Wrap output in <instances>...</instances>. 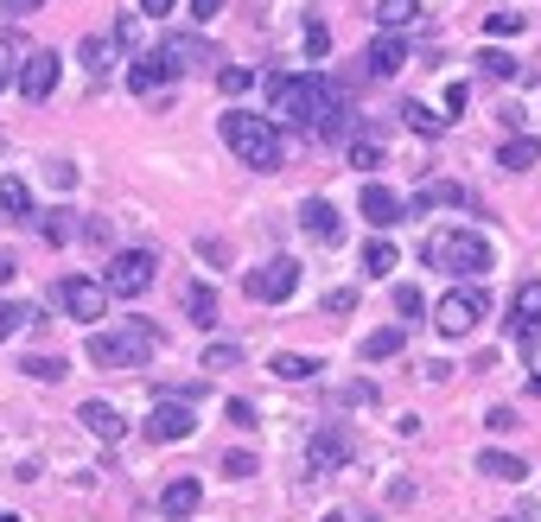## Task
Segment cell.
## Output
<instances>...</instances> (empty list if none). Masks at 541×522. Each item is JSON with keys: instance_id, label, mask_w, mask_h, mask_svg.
<instances>
[{"instance_id": "680465c9", "label": "cell", "mask_w": 541, "mask_h": 522, "mask_svg": "<svg viewBox=\"0 0 541 522\" xmlns=\"http://www.w3.org/2000/svg\"><path fill=\"white\" fill-rule=\"evenodd\" d=\"M529 395H541V376H529Z\"/></svg>"}, {"instance_id": "8992f818", "label": "cell", "mask_w": 541, "mask_h": 522, "mask_svg": "<svg viewBox=\"0 0 541 522\" xmlns=\"http://www.w3.org/2000/svg\"><path fill=\"white\" fill-rule=\"evenodd\" d=\"M242 293H249V300H261V306H281V300H293V293H300V261H287V255L261 261V268H249V274H242Z\"/></svg>"}, {"instance_id": "681fc988", "label": "cell", "mask_w": 541, "mask_h": 522, "mask_svg": "<svg viewBox=\"0 0 541 522\" xmlns=\"http://www.w3.org/2000/svg\"><path fill=\"white\" fill-rule=\"evenodd\" d=\"M465 96H471V90H465V83H446V109H440V115L452 121V115H459V109H465Z\"/></svg>"}, {"instance_id": "ba28073f", "label": "cell", "mask_w": 541, "mask_h": 522, "mask_svg": "<svg viewBox=\"0 0 541 522\" xmlns=\"http://www.w3.org/2000/svg\"><path fill=\"white\" fill-rule=\"evenodd\" d=\"M357 459V433L351 427H319L306 446V478H325V472H344Z\"/></svg>"}, {"instance_id": "9f6ffc18", "label": "cell", "mask_w": 541, "mask_h": 522, "mask_svg": "<svg viewBox=\"0 0 541 522\" xmlns=\"http://www.w3.org/2000/svg\"><path fill=\"white\" fill-rule=\"evenodd\" d=\"M13 274H20V261H13L7 249H0V287H7V281H13Z\"/></svg>"}, {"instance_id": "8fae6325", "label": "cell", "mask_w": 541, "mask_h": 522, "mask_svg": "<svg viewBox=\"0 0 541 522\" xmlns=\"http://www.w3.org/2000/svg\"><path fill=\"white\" fill-rule=\"evenodd\" d=\"M160 58H166V77H185V71H198V64H217V45L198 39V32H172L160 45Z\"/></svg>"}, {"instance_id": "e0dca14e", "label": "cell", "mask_w": 541, "mask_h": 522, "mask_svg": "<svg viewBox=\"0 0 541 522\" xmlns=\"http://www.w3.org/2000/svg\"><path fill=\"white\" fill-rule=\"evenodd\" d=\"M77 421L90 427L102 446H115L121 433H128V421H121V408H115V402H83V408H77Z\"/></svg>"}, {"instance_id": "f907efd6", "label": "cell", "mask_w": 541, "mask_h": 522, "mask_svg": "<svg viewBox=\"0 0 541 522\" xmlns=\"http://www.w3.org/2000/svg\"><path fill=\"white\" fill-rule=\"evenodd\" d=\"M230 421H236V427H255V402H242V395H236V402H230Z\"/></svg>"}, {"instance_id": "4fadbf2b", "label": "cell", "mask_w": 541, "mask_h": 522, "mask_svg": "<svg viewBox=\"0 0 541 522\" xmlns=\"http://www.w3.org/2000/svg\"><path fill=\"white\" fill-rule=\"evenodd\" d=\"M516 344H522V357H535V344H541V281L516 287Z\"/></svg>"}, {"instance_id": "83f0119b", "label": "cell", "mask_w": 541, "mask_h": 522, "mask_svg": "<svg viewBox=\"0 0 541 522\" xmlns=\"http://www.w3.org/2000/svg\"><path fill=\"white\" fill-rule=\"evenodd\" d=\"M471 64H478L484 77H497V83H516V77H522V58H510V51H497V45H484Z\"/></svg>"}, {"instance_id": "f35d334b", "label": "cell", "mask_w": 541, "mask_h": 522, "mask_svg": "<svg viewBox=\"0 0 541 522\" xmlns=\"http://www.w3.org/2000/svg\"><path fill=\"white\" fill-rule=\"evenodd\" d=\"M242 363V344H211V351H204V370H236Z\"/></svg>"}, {"instance_id": "7dc6e473", "label": "cell", "mask_w": 541, "mask_h": 522, "mask_svg": "<svg viewBox=\"0 0 541 522\" xmlns=\"http://www.w3.org/2000/svg\"><path fill=\"white\" fill-rule=\"evenodd\" d=\"M198 255H204V261H217V268L230 261V249H223V236H198Z\"/></svg>"}, {"instance_id": "6125c7cd", "label": "cell", "mask_w": 541, "mask_h": 522, "mask_svg": "<svg viewBox=\"0 0 541 522\" xmlns=\"http://www.w3.org/2000/svg\"><path fill=\"white\" fill-rule=\"evenodd\" d=\"M0 153H7V134H0Z\"/></svg>"}, {"instance_id": "4316f807", "label": "cell", "mask_w": 541, "mask_h": 522, "mask_svg": "<svg viewBox=\"0 0 541 522\" xmlns=\"http://www.w3.org/2000/svg\"><path fill=\"white\" fill-rule=\"evenodd\" d=\"M39 236L64 249V242H77V236H83V223H77V211H64V204H58V211H45V217H39Z\"/></svg>"}, {"instance_id": "2e32d148", "label": "cell", "mask_w": 541, "mask_h": 522, "mask_svg": "<svg viewBox=\"0 0 541 522\" xmlns=\"http://www.w3.org/2000/svg\"><path fill=\"white\" fill-rule=\"evenodd\" d=\"M363 58H370L376 77H395V71H408V39H401V32H376Z\"/></svg>"}, {"instance_id": "ac0fdd59", "label": "cell", "mask_w": 541, "mask_h": 522, "mask_svg": "<svg viewBox=\"0 0 541 522\" xmlns=\"http://www.w3.org/2000/svg\"><path fill=\"white\" fill-rule=\"evenodd\" d=\"M198 503H204V484L198 478H172L166 491H160V510L172 516V522H185V516H198Z\"/></svg>"}, {"instance_id": "ffe728a7", "label": "cell", "mask_w": 541, "mask_h": 522, "mask_svg": "<svg viewBox=\"0 0 541 522\" xmlns=\"http://www.w3.org/2000/svg\"><path fill=\"white\" fill-rule=\"evenodd\" d=\"M179 306H185V319L198 325V332H211L217 325V293L204 287V281H185V293H179Z\"/></svg>"}, {"instance_id": "603a6c76", "label": "cell", "mask_w": 541, "mask_h": 522, "mask_svg": "<svg viewBox=\"0 0 541 522\" xmlns=\"http://www.w3.org/2000/svg\"><path fill=\"white\" fill-rule=\"evenodd\" d=\"M440 204H471V191L452 185V179H421V191H414V211H440Z\"/></svg>"}, {"instance_id": "816d5d0a", "label": "cell", "mask_w": 541, "mask_h": 522, "mask_svg": "<svg viewBox=\"0 0 541 522\" xmlns=\"http://www.w3.org/2000/svg\"><path fill=\"white\" fill-rule=\"evenodd\" d=\"M172 7H179V0H141V20H166Z\"/></svg>"}, {"instance_id": "f6af8a7d", "label": "cell", "mask_w": 541, "mask_h": 522, "mask_svg": "<svg viewBox=\"0 0 541 522\" xmlns=\"http://www.w3.org/2000/svg\"><path fill=\"white\" fill-rule=\"evenodd\" d=\"M223 13V0H191V26H211Z\"/></svg>"}, {"instance_id": "b9f144b4", "label": "cell", "mask_w": 541, "mask_h": 522, "mask_svg": "<svg viewBox=\"0 0 541 522\" xmlns=\"http://www.w3.org/2000/svg\"><path fill=\"white\" fill-rule=\"evenodd\" d=\"M421 306H427V300H421V287H408V281L395 287V312H401V319H421Z\"/></svg>"}, {"instance_id": "4dcf8cb0", "label": "cell", "mask_w": 541, "mask_h": 522, "mask_svg": "<svg viewBox=\"0 0 541 522\" xmlns=\"http://www.w3.org/2000/svg\"><path fill=\"white\" fill-rule=\"evenodd\" d=\"M319 370H325V363L306 357V351H281V357H274V376H281V382H312Z\"/></svg>"}, {"instance_id": "5bb4252c", "label": "cell", "mask_w": 541, "mask_h": 522, "mask_svg": "<svg viewBox=\"0 0 541 522\" xmlns=\"http://www.w3.org/2000/svg\"><path fill=\"white\" fill-rule=\"evenodd\" d=\"M191 427H198V421H191V402H160V408H153L147 414V440H191Z\"/></svg>"}, {"instance_id": "d4e9b609", "label": "cell", "mask_w": 541, "mask_h": 522, "mask_svg": "<svg viewBox=\"0 0 541 522\" xmlns=\"http://www.w3.org/2000/svg\"><path fill=\"white\" fill-rule=\"evenodd\" d=\"M395 268H401V255H395V242H389V236L363 242V274H370V281H389Z\"/></svg>"}, {"instance_id": "44dd1931", "label": "cell", "mask_w": 541, "mask_h": 522, "mask_svg": "<svg viewBox=\"0 0 541 522\" xmlns=\"http://www.w3.org/2000/svg\"><path fill=\"white\" fill-rule=\"evenodd\" d=\"M497 166H503V172H529V166H541V141H535V134H510V141L497 147Z\"/></svg>"}, {"instance_id": "3957f363", "label": "cell", "mask_w": 541, "mask_h": 522, "mask_svg": "<svg viewBox=\"0 0 541 522\" xmlns=\"http://www.w3.org/2000/svg\"><path fill=\"white\" fill-rule=\"evenodd\" d=\"M427 268L440 274H465V281H478V274H491V236L484 230H433L421 242Z\"/></svg>"}, {"instance_id": "7bdbcfd3", "label": "cell", "mask_w": 541, "mask_h": 522, "mask_svg": "<svg viewBox=\"0 0 541 522\" xmlns=\"http://www.w3.org/2000/svg\"><path fill=\"white\" fill-rule=\"evenodd\" d=\"M45 179L58 185V191H71V185H77V166H71V160H45Z\"/></svg>"}, {"instance_id": "9a60e30c", "label": "cell", "mask_w": 541, "mask_h": 522, "mask_svg": "<svg viewBox=\"0 0 541 522\" xmlns=\"http://www.w3.org/2000/svg\"><path fill=\"white\" fill-rule=\"evenodd\" d=\"M300 230H306L312 242H338V236H344L338 204H331V198H306V204H300Z\"/></svg>"}, {"instance_id": "c3c4849f", "label": "cell", "mask_w": 541, "mask_h": 522, "mask_svg": "<svg viewBox=\"0 0 541 522\" xmlns=\"http://www.w3.org/2000/svg\"><path fill=\"white\" fill-rule=\"evenodd\" d=\"M344 402H351V408H370V402H376V382H351V389H344Z\"/></svg>"}, {"instance_id": "d590c367", "label": "cell", "mask_w": 541, "mask_h": 522, "mask_svg": "<svg viewBox=\"0 0 541 522\" xmlns=\"http://www.w3.org/2000/svg\"><path fill=\"white\" fill-rule=\"evenodd\" d=\"M325 312H331V319H351V312H357V287H331L325 293Z\"/></svg>"}, {"instance_id": "f546056e", "label": "cell", "mask_w": 541, "mask_h": 522, "mask_svg": "<svg viewBox=\"0 0 541 522\" xmlns=\"http://www.w3.org/2000/svg\"><path fill=\"white\" fill-rule=\"evenodd\" d=\"M408 351V332H401V325H382V332H370L363 338V357L370 363H382V357H401Z\"/></svg>"}, {"instance_id": "91938a15", "label": "cell", "mask_w": 541, "mask_h": 522, "mask_svg": "<svg viewBox=\"0 0 541 522\" xmlns=\"http://www.w3.org/2000/svg\"><path fill=\"white\" fill-rule=\"evenodd\" d=\"M497 522H529V516H497Z\"/></svg>"}, {"instance_id": "d6a6232c", "label": "cell", "mask_w": 541, "mask_h": 522, "mask_svg": "<svg viewBox=\"0 0 541 522\" xmlns=\"http://www.w3.org/2000/svg\"><path fill=\"white\" fill-rule=\"evenodd\" d=\"M217 90H223V96H249V90H255V71H249V64H223V71H217Z\"/></svg>"}, {"instance_id": "11a10c76", "label": "cell", "mask_w": 541, "mask_h": 522, "mask_svg": "<svg viewBox=\"0 0 541 522\" xmlns=\"http://www.w3.org/2000/svg\"><path fill=\"white\" fill-rule=\"evenodd\" d=\"M0 7H7L13 20H26V13H39V7H45V0H0Z\"/></svg>"}, {"instance_id": "7a4b0ae2", "label": "cell", "mask_w": 541, "mask_h": 522, "mask_svg": "<svg viewBox=\"0 0 541 522\" xmlns=\"http://www.w3.org/2000/svg\"><path fill=\"white\" fill-rule=\"evenodd\" d=\"M217 128H223V147H230L249 172H281V166H287V141H281V128H274L268 115L230 109Z\"/></svg>"}, {"instance_id": "f1b7e54d", "label": "cell", "mask_w": 541, "mask_h": 522, "mask_svg": "<svg viewBox=\"0 0 541 522\" xmlns=\"http://www.w3.org/2000/svg\"><path fill=\"white\" fill-rule=\"evenodd\" d=\"M0 217H7V223H26V217H32V191H26V179H0Z\"/></svg>"}, {"instance_id": "7402d4cb", "label": "cell", "mask_w": 541, "mask_h": 522, "mask_svg": "<svg viewBox=\"0 0 541 522\" xmlns=\"http://www.w3.org/2000/svg\"><path fill=\"white\" fill-rule=\"evenodd\" d=\"M478 472L484 478H497V484H522V478H529V459H516V452H478Z\"/></svg>"}, {"instance_id": "bcb514c9", "label": "cell", "mask_w": 541, "mask_h": 522, "mask_svg": "<svg viewBox=\"0 0 541 522\" xmlns=\"http://www.w3.org/2000/svg\"><path fill=\"white\" fill-rule=\"evenodd\" d=\"M484 427H491V433H510V427H522V421H516V408H491V414H484Z\"/></svg>"}, {"instance_id": "db71d44e", "label": "cell", "mask_w": 541, "mask_h": 522, "mask_svg": "<svg viewBox=\"0 0 541 522\" xmlns=\"http://www.w3.org/2000/svg\"><path fill=\"white\" fill-rule=\"evenodd\" d=\"M83 242H109V223H102V217H83Z\"/></svg>"}, {"instance_id": "e575fe53", "label": "cell", "mask_w": 541, "mask_h": 522, "mask_svg": "<svg viewBox=\"0 0 541 522\" xmlns=\"http://www.w3.org/2000/svg\"><path fill=\"white\" fill-rule=\"evenodd\" d=\"M32 319H39L32 306H20V300H0V344H7L13 332H20V325H32Z\"/></svg>"}, {"instance_id": "7c38bea8", "label": "cell", "mask_w": 541, "mask_h": 522, "mask_svg": "<svg viewBox=\"0 0 541 522\" xmlns=\"http://www.w3.org/2000/svg\"><path fill=\"white\" fill-rule=\"evenodd\" d=\"M357 211H363V223H370V230H395V223L408 217V204H401L382 179H370V185H363V198H357Z\"/></svg>"}, {"instance_id": "74e56055", "label": "cell", "mask_w": 541, "mask_h": 522, "mask_svg": "<svg viewBox=\"0 0 541 522\" xmlns=\"http://www.w3.org/2000/svg\"><path fill=\"white\" fill-rule=\"evenodd\" d=\"M529 20H522V13H484V32H491V39H510V32H522Z\"/></svg>"}, {"instance_id": "6da1fadb", "label": "cell", "mask_w": 541, "mask_h": 522, "mask_svg": "<svg viewBox=\"0 0 541 522\" xmlns=\"http://www.w3.org/2000/svg\"><path fill=\"white\" fill-rule=\"evenodd\" d=\"M274 115H287L300 134H312V141H351V128H357L351 102H344V90L325 71L293 77V90L281 96V109H274Z\"/></svg>"}, {"instance_id": "8d00e7d4", "label": "cell", "mask_w": 541, "mask_h": 522, "mask_svg": "<svg viewBox=\"0 0 541 522\" xmlns=\"http://www.w3.org/2000/svg\"><path fill=\"white\" fill-rule=\"evenodd\" d=\"M344 160H351L357 172H376V166H382V147H376V141H351V153H344Z\"/></svg>"}, {"instance_id": "ab89813d", "label": "cell", "mask_w": 541, "mask_h": 522, "mask_svg": "<svg viewBox=\"0 0 541 522\" xmlns=\"http://www.w3.org/2000/svg\"><path fill=\"white\" fill-rule=\"evenodd\" d=\"M255 472H261L255 452H230V459H223V478H236V484H242V478H255Z\"/></svg>"}, {"instance_id": "277c9868", "label": "cell", "mask_w": 541, "mask_h": 522, "mask_svg": "<svg viewBox=\"0 0 541 522\" xmlns=\"http://www.w3.org/2000/svg\"><path fill=\"white\" fill-rule=\"evenodd\" d=\"M153 351H160V332L147 319H128L115 332H90V363L96 370H147Z\"/></svg>"}, {"instance_id": "836d02e7", "label": "cell", "mask_w": 541, "mask_h": 522, "mask_svg": "<svg viewBox=\"0 0 541 522\" xmlns=\"http://www.w3.org/2000/svg\"><path fill=\"white\" fill-rule=\"evenodd\" d=\"M20 370H26L32 382H64V376H71V363H64V357H26Z\"/></svg>"}, {"instance_id": "cb8c5ba5", "label": "cell", "mask_w": 541, "mask_h": 522, "mask_svg": "<svg viewBox=\"0 0 541 522\" xmlns=\"http://www.w3.org/2000/svg\"><path fill=\"white\" fill-rule=\"evenodd\" d=\"M160 83H166V58H160V51H153V58H128V90L134 96H153Z\"/></svg>"}, {"instance_id": "d6986e66", "label": "cell", "mask_w": 541, "mask_h": 522, "mask_svg": "<svg viewBox=\"0 0 541 522\" xmlns=\"http://www.w3.org/2000/svg\"><path fill=\"white\" fill-rule=\"evenodd\" d=\"M77 58H83V71H90V83H102V77H109V64H115V32H83Z\"/></svg>"}, {"instance_id": "52a82bcc", "label": "cell", "mask_w": 541, "mask_h": 522, "mask_svg": "<svg viewBox=\"0 0 541 522\" xmlns=\"http://www.w3.org/2000/svg\"><path fill=\"white\" fill-rule=\"evenodd\" d=\"M484 312H491V300H484L478 287H446L440 306H433V325H440L446 338H465V332H478Z\"/></svg>"}, {"instance_id": "484cf974", "label": "cell", "mask_w": 541, "mask_h": 522, "mask_svg": "<svg viewBox=\"0 0 541 522\" xmlns=\"http://www.w3.org/2000/svg\"><path fill=\"white\" fill-rule=\"evenodd\" d=\"M401 121H408L421 141H440V134H446V115H440V109H427V102H401Z\"/></svg>"}, {"instance_id": "30bf717a", "label": "cell", "mask_w": 541, "mask_h": 522, "mask_svg": "<svg viewBox=\"0 0 541 522\" xmlns=\"http://www.w3.org/2000/svg\"><path fill=\"white\" fill-rule=\"evenodd\" d=\"M58 64H64V58H58V51H45V45H39V51H26V64L13 71L20 96H26V102H45L51 90H58Z\"/></svg>"}, {"instance_id": "94428289", "label": "cell", "mask_w": 541, "mask_h": 522, "mask_svg": "<svg viewBox=\"0 0 541 522\" xmlns=\"http://www.w3.org/2000/svg\"><path fill=\"white\" fill-rule=\"evenodd\" d=\"M0 522H26V516H0Z\"/></svg>"}, {"instance_id": "9c48e42d", "label": "cell", "mask_w": 541, "mask_h": 522, "mask_svg": "<svg viewBox=\"0 0 541 522\" xmlns=\"http://www.w3.org/2000/svg\"><path fill=\"white\" fill-rule=\"evenodd\" d=\"M51 300H58L64 312H71V319H102V312H109V287L102 281H90V274H64L58 287H51Z\"/></svg>"}, {"instance_id": "60d3db41", "label": "cell", "mask_w": 541, "mask_h": 522, "mask_svg": "<svg viewBox=\"0 0 541 522\" xmlns=\"http://www.w3.org/2000/svg\"><path fill=\"white\" fill-rule=\"evenodd\" d=\"M325 51H331V32H325V20H306V58L319 64Z\"/></svg>"}, {"instance_id": "ee69618b", "label": "cell", "mask_w": 541, "mask_h": 522, "mask_svg": "<svg viewBox=\"0 0 541 522\" xmlns=\"http://www.w3.org/2000/svg\"><path fill=\"white\" fill-rule=\"evenodd\" d=\"M134 39H141V13H121V20H115V45H134Z\"/></svg>"}, {"instance_id": "1f68e13d", "label": "cell", "mask_w": 541, "mask_h": 522, "mask_svg": "<svg viewBox=\"0 0 541 522\" xmlns=\"http://www.w3.org/2000/svg\"><path fill=\"white\" fill-rule=\"evenodd\" d=\"M376 20H382V32H401L421 20V0H376Z\"/></svg>"}, {"instance_id": "5b68a950", "label": "cell", "mask_w": 541, "mask_h": 522, "mask_svg": "<svg viewBox=\"0 0 541 522\" xmlns=\"http://www.w3.org/2000/svg\"><path fill=\"white\" fill-rule=\"evenodd\" d=\"M153 274H160V255L153 249H121L109 268H102V287H109V300H141L153 287Z\"/></svg>"}, {"instance_id": "6f0895ef", "label": "cell", "mask_w": 541, "mask_h": 522, "mask_svg": "<svg viewBox=\"0 0 541 522\" xmlns=\"http://www.w3.org/2000/svg\"><path fill=\"white\" fill-rule=\"evenodd\" d=\"M325 522H370V516H363V510H331Z\"/></svg>"}, {"instance_id": "f5cc1de1", "label": "cell", "mask_w": 541, "mask_h": 522, "mask_svg": "<svg viewBox=\"0 0 541 522\" xmlns=\"http://www.w3.org/2000/svg\"><path fill=\"white\" fill-rule=\"evenodd\" d=\"M13 51H20V45H13V39H0V90H7V83H13V64H7Z\"/></svg>"}]
</instances>
